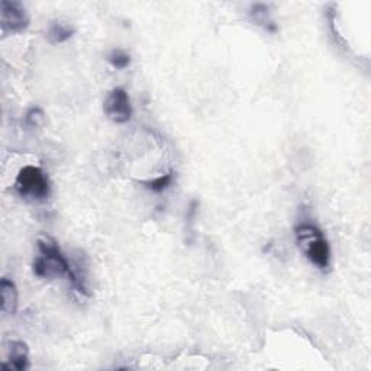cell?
I'll use <instances>...</instances> for the list:
<instances>
[{
	"label": "cell",
	"instance_id": "30bf717a",
	"mask_svg": "<svg viewBox=\"0 0 371 371\" xmlns=\"http://www.w3.org/2000/svg\"><path fill=\"white\" fill-rule=\"evenodd\" d=\"M171 183H173V173H167V174H163V176H160V177H157L151 181H146L144 184L147 186L150 190L158 193V192L166 190Z\"/></svg>",
	"mask_w": 371,
	"mask_h": 371
},
{
	"label": "cell",
	"instance_id": "8992f818",
	"mask_svg": "<svg viewBox=\"0 0 371 371\" xmlns=\"http://www.w3.org/2000/svg\"><path fill=\"white\" fill-rule=\"evenodd\" d=\"M6 361L2 364V370L24 371L29 367V350L26 342L21 340H8L5 342Z\"/></svg>",
	"mask_w": 371,
	"mask_h": 371
},
{
	"label": "cell",
	"instance_id": "7c38bea8",
	"mask_svg": "<svg viewBox=\"0 0 371 371\" xmlns=\"http://www.w3.org/2000/svg\"><path fill=\"white\" fill-rule=\"evenodd\" d=\"M25 122L29 128H38L45 122V113L41 108H31L25 116Z\"/></svg>",
	"mask_w": 371,
	"mask_h": 371
},
{
	"label": "cell",
	"instance_id": "5b68a950",
	"mask_svg": "<svg viewBox=\"0 0 371 371\" xmlns=\"http://www.w3.org/2000/svg\"><path fill=\"white\" fill-rule=\"evenodd\" d=\"M103 111L115 123L129 122L132 118V103L128 93L121 87L113 88L103 103Z\"/></svg>",
	"mask_w": 371,
	"mask_h": 371
},
{
	"label": "cell",
	"instance_id": "6da1fadb",
	"mask_svg": "<svg viewBox=\"0 0 371 371\" xmlns=\"http://www.w3.org/2000/svg\"><path fill=\"white\" fill-rule=\"evenodd\" d=\"M36 247L39 255L32 264L34 274L39 278H50V280L67 275L70 280L73 268L67 258L63 255L57 241L50 235L41 234L36 238Z\"/></svg>",
	"mask_w": 371,
	"mask_h": 371
},
{
	"label": "cell",
	"instance_id": "3957f363",
	"mask_svg": "<svg viewBox=\"0 0 371 371\" xmlns=\"http://www.w3.org/2000/svg\"><path fill=\"white\" fill-rule=\"evenodd\" d=\"M15 190L21 198L32 202H44L51 193L50 180L46 174L34 166H26L19 170L15 180Z\"/></svg>",
	"mask_w": 371,
	"mask_h": 371
},
{
	"label": "cell",
	"instance_id": "ba28073f",
	"mask_svg": "<svg viewBox=\"0 0 371 371\" xmlns=\"http://www.w3.org/2000/svg\"><path fill=\"white\" fill-rule=\"evenodd\" d=\"M250 15H251L253 22L257 24L258 26L264 28L267 32H277V25L274 24V21L271 18L270 9L267 5H263V4L253 5Z\"/></svg>",
	"mask_w": 371,
	"mask_h": 371
},
{
	"label": "cell",
	"instance_id": "7a4b0ae2",
	"mask_svg": "<svg viewBox=\"0 0 371 371\" xmlns=\"http://www.w3.org/2000/svg\"><path fill=\"white\" fill-rule=\"evenodd\" d=\"M295 235L299 250L319 270H327L331 264V247L323 232L312 225L302 223L295 228Z\"/></svg>",
	"mask_w": 371,
	"mask_h": 371
},
{
	"label": "cell",
	"instance_id": "52a82bcc",
	"mask_svg": "<svg viewBox=\"0 0 371 371\" xmlns=\"http://www.w3.org/2000/svg\"><path fill=\"white\" fill-rule=\"evenodd\" d=\"M0 292H2V313L5 316H12L18 310V289L16 285L9 278H2L0 283Z\"/></svg>",
	"mask_w": 371,
	"mask_h": 371
},
{
	"label": "cell",
	"instance_id": "277c9868",
	"mask_svg": "<svg viewBox=\"0 0 371 371\" xmlns=\"http://www.w3.org/2000/svg\"><path fill=\"white\" fill-rule=\"evenodd\" d=\"M29 25V15L22 4L15 0H2L0 2V29L4 36L19 34Z\"/></svg>",
	"mask_w": 371,
	"mask_h": 371
},
{
	"label": "cell",
	"instance_id": "8fae6325",
	"mask_svg": "<svg viewBox=\"0 0 371 371\" xmlns=\"http://www.w3.org/2000/svg\"><path fill=\"white\" fill-rule=\"evenodd\" d=\"M108 60L112 64V67H115L118 70H123L131 64V56L126 54L123 50H113L109 54Z\"/></svg>",
	"mask_w": 371,
	"mask_h": 371
},
{
	"label": "cell",
	"instance_id": "9c48e42d",
	"mask_svg": "<svg viewBox=\"0 0 371 371\" xmlns=\"http://www.w3.org/2000/svg\"><path fill=\"white\" fill-rule=\"evenodd\" d=\"M74 28L66 22H53L46 31V39L51 44H63L74 35Z\"/></svg>",
	"mask_w": 371,
	"mask_h": 371
}]
</instances>
